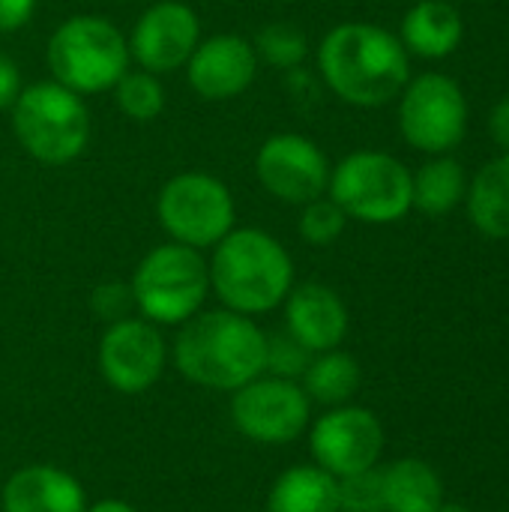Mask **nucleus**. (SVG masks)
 Segmentation results:
<instances>
[{"mask_svg": "<svg viewBox=\"0 0 509 512\" xmlns=\"http://www.w3.org/2000/svg\"><path fill=\"white\" fill-rule=\"evenodd\" d=\"M318 72L342 102L378 108L405 90L411 66L399 36L378 24L345 21L321 39Z\"/></svg>", "mask_w": 509, "mask_h": 512, "instance_id": "obj_1", "label": "nucleus"}, {"mask_svg": "<svg viewBox=\"0 0 509 512\" xmlns=\"http://www.w3.org/2000/svg\"><path fill=\"white\" fill-rule=\"evenodd\" d=\"M177 372L207 390H240L264 375L267 336L240 312L216 309L189 318L174 342Z\"/></svg>", "mask_w": 509, "mask_h": 512, "instance_id": "obj_2", "label": "nucleus"}, {"mask_svg": "<svg viewBox=\"0 0 509 512\" xmlns=\"http://www.w3.org/2000/svg\"><path fill=\"white\" fill-rule=\"evenodd\" d=\"M207 270L222 306L249 318L282 306L294 288L288 249L261 228H231L213 246Z\"/></svg>", "mask_w": 509, "mask_h": 512, "instance_id": "obj_3", "label": "nucleus"}, {"mask_svg": "<svg viewBox=\"0 0 509 512\" xmlns=\"http://www.w3.org/2000/svg\"><path fill=\"white\" fill-rule=\"evenodd\" d=\"M129 42L123 30L102 15H72L54 27L45 48L51 78L78 96L114 90L129 72Z\"/></svg>", "mask_w": 509, "mask_h": 512, "instance_id": "obj_4", "label": "nucleus"}, {"mask_svg": "<svg viewBox=\"0 0 509 512\" xmlns=\"http://www.w3.org/2000/svg\"><path fill=\"white\" fill-rule=\"evenodd\" d=\"M9 114L15 141L30 159L42 165H69L87 150L90 111L84 96L57 84L54 78L27 84Z\"/></svg>", "mask_w": 509, "mask_h": 512, "instance_id": "obj_5", "label": "nucleus"}, {"mask_svg": "<svg viewBox=\"0 0 509 512\" xmlns=\"http://www.w3.org/2000/svg\"><path fill=\"white\" fill-rule=\"evenodd\" d=\"M129 288L144 321L186 324L207 300L210 270L198 249L168 240L138 261Z\"/></svg>", "mask_w": 509, "mask_h": 512, "instance_id": "obj_6", "label": "nucleus"}, {"mask_svg": "<svg viewBox=\"0 0 509 512\" xmlns=\"http://www.w3.org/2000/svg\"><path fill=\"white\" fill-rule=\"evenodd\" d=\"M327 192L348 219L390 225L411 210V171L390 153L357 150L330 171Z\"/></svg>", "mask_w": 509, "mask_h": 512, "instance_id": "obj_7", "label": "nucleus"}, {"mask_svg": "<svg viewBox=\"0 0 509 512\" xmlns=\"http://www.w3.org/2000/svg\"><path fill=\"white\" fill-rule=\"evenodd\" d=\"M234 195L231 189L204 171L174 174L156 195V219L162 231L183 246L210 249L234 228Z\"/></svg>", "mask_w": 509, "mask_h": 512, "instance_id": "obj_8", "label": "nucleus"}, {"mask_svg": "<svg viewBox=\"0 0 509 512\" xmlns=\"http://www.w3.org/2000/svg\"><path fill=\"white\" fill-rule=\"evenodd\" d=\"M468 126V102L447 75L426 72L405 84L399 102V129L405 141L423 153L453 150Z\"/></svg>", "mask_w": 509, "mask_h": 512, "instance_id": "obj_9", "label": "nucleus"}, {"mask_svg": "<svg viewBox=\"0 0 509 512\" xmlns=\"http://www.w3.org/2000/svg\"><path fill=\"white\" fill-rule=\"evenodd\" d=\"M309 396L297 381L258 375L255 381L234 390L231 420L234 426L258 444H291L309 426Z\"/></svg>", "mask_w": 509, "mask_h": 512, "instance_id": "obj_10", "label": "nucleus"}, {"mask_svg": "<svg viewBox=\"0 0 509 512\" xmlns=\"http://www.w3.org/2000/svg\"><path fill=\"white\" fill-rule=\"evenodd\" d=\"M333 165L324 150L300 132H276L255 153V177L261 189L282 204H309L327 195Z\"/></svg>", "mask_w": 509, "mask_h": 512, "instance_id": "obj_11", "label": "nucleus"}, {"mask_svg": "<svg viewBox=\"0 0 509 512\" xmlns=\"http://www.w3.org/2000/svg\"><path fill=\"white\" fill-rule=\"evenodd\" d=\"M126 42L138 69L165 75L183 69L192 57L201 42V18L183 0H156L138 15Z\"/></svg>", "mask_w": 509, "mask_h": 512, "instance_id": "obj_12", "label": "nucleus"}, {"mask_svg": "<svg viewBox=\"0 0 509 512\" xmlns=\"http://www.w3.org/2000/svg\"><path fill=\"white\" fill-rule=\"evenodd\" d=\"M165 360V339L156 324L144 318H120L102 333L99 369L117 393L135 396L150 390L162 378Z\"/></svg>", "mask_w": 509, "mask_h": 512, "instance_id": "obj_13", "label": "nucleus"}, {"mask_svg": "<svg viewBox=\"0 0 509 512\" xmlns=\"http://www.w3.org/2000/svg\"><path fill=\"white\" fill-rule=\"evenodd\" d=\"M309 447L315 465L339 480L378 465L384 450V429L372 411L339 405L315 423Z\"/></svg>", "mask_w": 509, "mask_h": 512, "instance_id": "obj_14", "label": "nucleus"}, {"mask_svg": "<svg viewBox=\"0 0 509 512\" xmlns=\"http://www.w3.org/2000/svg\"><path fill=\"white\" fill-rule=\"evenodd\" d=\"M255 45L240 33H216L201 39L186 60V81L204 102H228L243 96L258 75Z\"/></svg>", "mask_w": 509, "mask_h": 512, "instance_id": "obj_15", "label": "nucleus"}, {"mask_svg": "<svg viewBox=\"0 0 509 512\" xmlns=\"http://www.w3.org/2000/svg\"><path fill=\"white\" fill-rule=\"evenodd\" d=\"M285 327L306 351L324 354L342 345L348 333V309L333 288L306 282L285 297Z\"/></svg>", "mask_w": 509, "mask_h": 512, "instance_id": "obj_16", "label": "nucleus"}, {"mask_svg": "<svg viewBox=\"0 0 509 512\" xmlns=\"http://www.w3.org/2000/svg\"><path fill=\"white\" fill-rule=\"evenodd\" d=\"M3 512H84L81 483L51 465H30L3 486Z\"/></svg>", "mask_w": 509, "mask_h": 512, "instance_id": "obj_17", "label": "nucleus"}, {"mask_svg": "<svg viewBox=\"0 0 509 512\" xmlns=\"http://www.w3.org/2000/svg\"><path fill=\"white\" fill-rule=\"evenodd\" d=\"M462 18L447 0H420L402 18V45L420 57L438 60L459 48Z\"/></svg>", "mask_w": 509, "mask_h": 512, "instance_id": "obj_18", "label": "nucleus"}, {"mask_svg": "<svg viewBox=\"0 0 509 512\" xmlns=\"http://www.w3.org/2000/svg\"><path fill=\"white\" fill-rule=\"evenodd\" d=\"M267 512H339V480L318 465L288 468L267 495Z\"/></svg>", "mask_w": 509, "mask_h": 512, "instance_id": "obj_19", "label": "nucleus"}, {"mask_svg": "<svg viewBox=\"0 0 509 512\" xmlns=\"http://www.w3.org/2000/svg\"><path fill=\"white\" fill-rule=\"evenodd\" d=\"M381 474L387 512H438L444 507V486L432 465L420 459H402Z\"/></svg>", "mask_w": 509, "mask_h": 512, "instance_id": "obj_20", "label": "nucleus"}, {"mask_svg": "<svg viewBox=\"0 0 509 512\" xmlns=\"http://www.w3.org/2000/svg\"><path fill=\"white\" fill-rule=\"evenodd\" d=\"M468 210L474 225L495 240H509V153L489 162L471 183Z\"/></svg>", "mask_w": 509, "mask_h": 512, "instance_id": "obj_21", "label": "nucleus"}, {"mask_svg": "<svg viewBox=\"0 0 509 512\" xmlns=\"http://www.w3.org/2000/svg\"><path fill=\"white\" fill-rule=\"evenodd\" d=\"M360 390V366L345 351H324L312 354L306 372H303V393L309 402L318 405H345Z\"/></svg>", "mask_w": 509, "mask_h": 512, "instance_id": "obj_22", "label": "nucleus"}, {"mask_svg": "<svg viewBox=\"0 0 509 512\" xmlns=\"http://www.w3.org/2000/svg\"><path fill=\"white\" fill-rule=\"evenodd\" d=\"M465 195V171L456 159L441 156L426 162L411 177V207L423 210L426 216L450 213Z\"/></svg>", "mask_w": 509, "mask_h": 512, "instance_id": "obj_23", "label": "nucleus"}, {"mask_svg": "<svg viewBox=\"0 0 509 512\" xmlns=\"http://www.w3.org/2000/svg\"><path fill=\"white\" fill-rule=\"evenodd\" d=\"M114 102L117 108L135 120V123H150L165 111V87L159 75L144 72V69H129L117 84H114Z\"/></svg>", "mask_w": 509, "mask_h": 512, "instance_id": "obj_24", "label": "nucleus"}, {"mask_svg": "<svg viewBox=\"0 0 509 512\" xmlns=\"http://www.w3.org/2000/svg\"><path fill=\"white\" fill-rule=\"evenodd\" d=\"M258 60L270 63L273 69H297L309 57V39L300 27L288 21H273L255 36Z\"/></svg>", "mask_w": 509, "mask_h": 512, "instance_id": "obj_25", "label": "nucleus"}, {"mask_svg": "<svg viewBox=\"0 0 509 512\" xmlns=\"http://www.w3.org/2000/svg\"><path fill=\"white\" fill-rule=\"evenodd\" d=\"M348 216L342 213V207L333 198H315L309 204H303L300 210V222L297 231L309 246H330L342 237Z\"/></svg>", "mask_w": 509, "mask_h": 512, "instance_id": "obj_26", "label": "nucleus"}, {"mask_svg": "<svg viewBox=\"0 0 509 512\" xmlns=\"http://www.w3.org/2000/svg\"><path fill=\"white\" fill-rule=\"evenodd\" d=\"M339 512H387L384 474L378 468H366L339 477Z\"/></svg>", "mask_w": 509, "mask_h": 512, "instance_id": "obj_27", "label": "nucleus"}, {"mask_svg": "<svg viewBox=\"0 0 509 512\" xmlns=\"http://www.w3.org/2000/svg\"><path fill=\"white\" fill-rule=\"evenodd\" d=\"M312 360V351H306L291 333H276V336H267V363H264V372L276 375V378H303L306 366Z\"/></svg>", "mask_w": 509, "mask_h": 512, "instance_id": "obj_28", "label": "nucleus"}, {"mask_svg": "<svg viewBox=\"0 0 509 512\" xmlns=\"http://www.w3.org/2000/svg\"><path fill=\"white\" fill-rule=\"evenodd\" d=\"M135 306L132 300V288L129 285H120V282H108V285H99L93 291V312L105 321H120L126 318V312Z\"/></svg>", "mask_w": 509, "mask_h": 512, "instance_id": "obj_29", "label": "nucleus"}, {"mask_svg": "<svg viewBox=\"0 0 509 512\" xmlns=\"http://www.w3.org/2000/svg\"><path fill=\"white\" fill-rule=\"evenodd\" d=\"M36 15V0H0V33H18Z\"/></svg>", "mask_w": 509, "mask_h": 512, "instance_id": "obj_30", "label": "nucleus"}, {"mask_svg": "<svg viewBox=\"0 0 509 512\" xmlns=\"http://www.w3.org/2000/svg\"><path fill=\"white\" fill-rule=\"evenodd\" d=\"M21 90H24V81H21L18 63L0 51V111H9Z\"/></svg>", "mask_w": 509, "mask_h": 512, "instance_id": "obj_31", "label": "nucleus"}, {"mask_svg": "<svg viewBox=\"0 0 509 512\" xmlns=\"http://www.w3.org/2000/svg\"><path fill=\"white\" fill-rule=\"evenodd\" d=\"M489 132H492L495 144L509 153V96H504V99L495 105V111H492V117H489Z\"/></svg>", "mask_w": 509, "mask_h": 512, "instance_id": "obj_32", "label": "nucleus"}, {"mask_svg": "<svg viewBox=\"0 0 509 512\" xmlns=\"http://www.w3.org/2000/svg\"><path fill=\"white\" fill-rule=\"evenodd\" d=\"M84 512H138L132 504H123V501H99V504H93L90 510Z\"/></svg>", "mask_w": 509, "mask_h": 512, "instance_id": "obj_33", "label": "nucleus"}, {"mask_svg": "<svg viewBox=\"0 0 509 512\" xmlns=\"http://www.w3.org/2000/svg\"><path fill=\"white\" fill-rule=\"evenodd\" d=\"M438 512H468V510H465V507H459V504H444Z\"/></svg>", "mask_w": 509, "mask_h": 512, "instance_id": "obj_34", "label": "nucleus"}]
</instances>
